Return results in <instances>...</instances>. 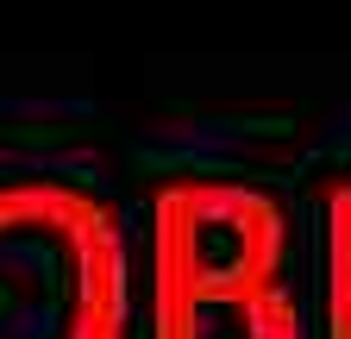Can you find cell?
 <instances>
[{"label":"cell","instance_id":"1","mask_svg":"<svg viewBox=\"0 0 351 339\" xmlns=\"http://www.w3.org/2000/svg\"><path fill=\"white\" fill-rule=\"evenodd\" d=\"M0 339H132V251L113 201L0 183Z\"/></svg>","mask_w":351,"mask_h":339},{"label":"cell","instance_id":"2","mask_svg":"<svg viewBox=\"0 0 351 339\" xmlns=\"http://www.w3.org/2000/svg\"><path fill=\"white\" fill-rule=\"evenodd\" d=\"M282 207L226 176L163 183L151 201V320L213 314L282 289Z\"/></svg>","mask_w":351,"mask_h":339},{"label":"cell","instance_id":"3","mask_svg":"<svg viewBox=\"0 0 351 339\" xmlns=\"http://www.w3.org/2000/svg\"><path fill=\"white\" fill-rule=\"evenodd\" d=\"M151 339H307V327H301V302L289 289H276V295H263V302L151 320Z\"/></svg>","mask_w":351,"mask_h":339},{"label":"cell","instance_id":"4","mask_svg":"<svg viewBox=\"0 0 351 339\" xmlns=\"http://www.w3.org/2000/svg\"><path fill=\"white\" fill-rule=\"evenodd\" d=\"M326 339H351V176L326 183Z\"/></svg>","mask_w":351,"mask_h":339}]
</instances>
